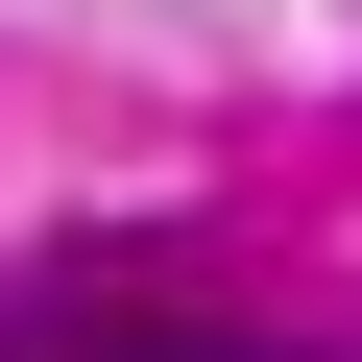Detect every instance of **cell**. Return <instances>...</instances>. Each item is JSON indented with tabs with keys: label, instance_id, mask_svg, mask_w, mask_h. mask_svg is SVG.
<instances>
[{
	"label": "cell",
	"instance_id": "6da1fadb",
	"mask_svg": "<svg viewBox=\"0 0 362 362\" xmlns=\"http://www.w3.org/2000/svg\"><path fill=\"white\" fill-rule=\"evenodd\" d=\"M0 362H266V338H145V314H0Z\"/></svg>",
	"mask_w": 362,
	"mask_h": 362
}]
</instances>
